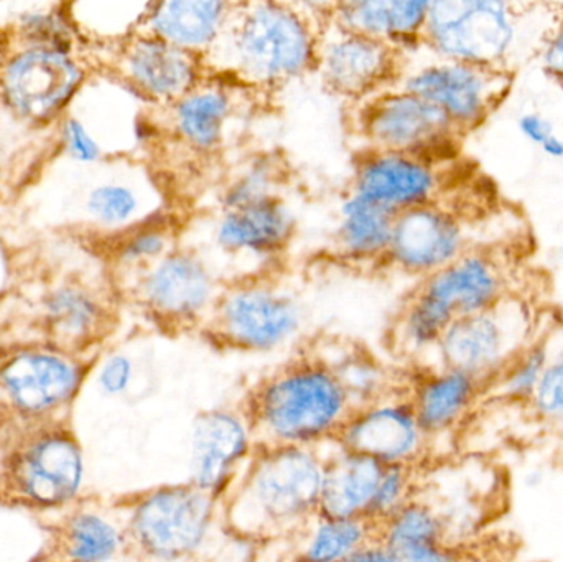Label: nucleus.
I'll use <instances>...</instances> for the list:
<instances>
[{
	"label": "nucleus",
	"mask_w": 563,
	"mask_h": 562,
	"mask_svg": "<svg viewBox=\"0 0 563 562\" xmlns=\"http://www.w3.org/2000/svg\"><path fill=\"white\" fill-rule=\"evenodd\" d=\"M323 448H256L221 502V528L241 543L300 540L318 520Z\"/></svg>",
	"instance_id": "nucleus-1"
},
{
	"label": "nucleus",
	"mask_w": 563,
	"mask_h": 562,
	"mask_svg": "<svg viewBox=\"0 0 563 562\" xmlns=\"http://www.w3.org/2000/svg\"><path fill=\"white\" fill-rule=\"evenodd\" d=\"M238 408L256 448H323L354 411L333 366L318 356L274 370L244 393Z\"/></svg>",
	"instance_id": "nucleus-2"
},
{
	"label": "nucleus",
	"mask_w": 563,
	"mask_h": 562,
	"mask_svg": "<svg viewBox=\"0 0 563 562\" xmlns=\"http://www.w3.org/2000/svg\"><path fill=\"white\" fill-rule=\"evenodd\" d=\"M317 25L308 3H234L233 15L205 65L257 88H276L317 68Z\"/></svg>",
	"instance_id": "nucleus-3"
},
{
	"label": "nucleus",
	"mask_w": 563,
	"mask_h": 562,
	"mask_svg": "<svg viewBox=\"0 0 563 562\" xmlns=\"http://www.w3.org/2000/svg\"><path fill=\"white\" fill-rule=\"evenodd\" d=\"M81 448L62 419H22L0 439V502L32 510L63 508L79 494Z\"/></svg>",
	"instance_id": "nucleus-4"
},
{
	"label": "nucleus",
	"mask_w": 563,
	"mask_h": 562,
	"mask_svg": "<svg viewBox=\"0 0 563 562\" xmlns=\"http://www.w3.org/2000/svg\"><path fill=\"white\" fill-rule=\"evenodd\" d=\"M118 507L124 553L141 562L194 560L221 527V502L188 481L129 495Z\"/></svg>",
	"instance_id": "nucleus-5"
},
{
	"label": "nucleus",
	"mask_w": 563,
	"mask_h": 562,
	"mask_svg": "<svg viewBox=\"0 0 563 562\" xmlns=\"http://www.w3.org/2000/svg\"><path fill=\"white\" fill-rule=\"evenodd\" d=\"M303 313L294 297L264 280L251 279L227 287L210 319L214 343L238 352H273L301 329Z\"/></svg>",
	"instance_id": "nucleus-6"
},
{
	"label": "nucleus",
	"mask_w": 563,
	"mask_h": 562,
	"mask_svg": "<svg viewBox=\"0 0 563 562\" xmlns=\"http://www.w3.org/2000/svg\"><path fill=\"white\" fill-rule=\"evenodd\" d=\"M360 122L361 134L373 151L429 162L452 145L459 131L442 109L402 88L374 95L361 111Z\"/></svg>",
	"instance_id": "nucleus-7"
},
{
	"label": "nucleus",
	"mask_w": 563,
	"mask_h": 562,
	"mask_svg": "<svg viewBox=\"0 0 563 562\" xmlns=\"http://www.w3.org/2000/svg\"><path fill=\"white\" fill-rule=\"evenodd\" d=\"M515 38L508 5L493 0L430 2L422 40L443 58L486 65L498 59Z\"/></svg>",
	"instance_id": "nucleus-8"
},
{
	"label": "nucleus",
	"mask_w": 563,
	"mask_h": 562,
	"mask_svg": "<svg viewBox=\"0 0 563 562\" xmlns=\"http://www.w3.org/2000/svg\"><path fill=\"white\" fill-rule=\"evenodd\" d=\"M221 293L211 264L201 254L178 247L147 267L139 280L142 302L170 329L207 323Z\"/></svg>",
	"instance_id": "nucleus-9"
},
{
	"label": "nucleus",
	"mask_w": 563,
	"mask_h": 562,
	"mask_svg": "<svg viewBox=\"0 0 563 562\" xmlns=\"http://www.w3.org/2000/svg\"><path fill=\"white\" fill-rule=\"evenodd\" d=\"M331 444L387 467H420L430 451L429 439L417 422L404 386L396 395L353 411Z\"/></svg>",
	"instance_id": "nucleus-10"
},
{
	"label": "nucleus",
	"mask_w": 563,
	"mask_h": 562,
	"mask_svg": "<svg viewBox=\"0 0 563 562\" xmlns=\"http://www.w3.org/2000/svg\"><path fill=\"white\" fill-rule=\"evenodd\" d=\"M254 451L253 434L238 405L201 411L191 429L188 482L223 502Z\"/></svg>",
	"instance_id": "nucleus-11"
},
{
	"label": "nucleus",
	"mask_w": 563,
	"mask_h": 562,
	"mask_svg": "<svg viewBox=\"0 0 563 562\" xmlns=\"http://www.w3.org/2000/svg\"><path fill=\"white\" fill-rule=\"evenodd\" d=\"M317 69L327 88L346 98L377 95L399 76V52L338 29L328 20L318 40Z\"/></svg>",
	"instance_id": "nucleus-12"
},
{
	"label": "nucleus",
	"mask_w": 563,
	"mask_h": 562,
	"mask_svg": "<svg viewBox=\"0 0 563 562\" xmlns=\"http://www.w3.org/2000/svg\"><path fill=\"white\" fill-rule=\"evenodd\" d=\"M79 366L46 352H25L0 368L3 401L22 419H58L81 385Z\"/></svg>",
	"instance_id": "nucleus-13"
},
{
	"label": "nucleus",
	"mask_w": 563,
	"mask_h": 562,
	"mask_svg": "<svg viewBox=\"0 0 563 562\" xmlns=\"http://www.w3.org/2000/svg\"><path fill=\"white\" fill-rule=\"evenodd\" d=\"M439 177L432 164L397 152H364L354 168L351 194L399 214L432 203Z\"/></svg>",
	"instance_id": "nucleus-14"
},
{
	"label": "nucleus",
	"mask_w": 563,
	"mask_h": 562,
	"mask_svg": "<svg viewBox=\"0 0 563 562\" xmlns=\"http://www.w3.org/2000/svg\"><path fill=\"white\" fill-rule=\"evenodd\" d=\"M462 243V228L449 211L422 205L394 218L386 260L404 273L432 276L459 260Z\"/></svg>",
	"instance_id": "nucleus-15"
},
{
	"label": "nucleus",
	"mask_w": 563,
	"mask_h": 562,
	"mask_svg": "<svg viewBox=\"0 0 563 562\" xmlns=\"http://www.w3.org/2000/svg\"><path fill=\"white\" fill-rule=\"evenodd\" d=\"M417 422L430 445L455 434L486 398V386L466 373L439 368L404 385Z\"/></svg>",
	"instance_id": "nucleus-16"
},
{
	"label": "nucleus",
	"mask_w": 563,
	"mask_h": 562,
	"mask_svg": "<svg viewBox=\"0 0 563 562\" xmlns=\"http://www.w3.org/2000/svg\"><path fill=\"white\" fill-rule=\"evenodd\" d=\"M399 82L400 88L442 109L459 129L478 121L493 101L492 76L472 63H430L400 76Z\"/></svg>",
	"instance_id": "nucleus-17"
},
{
	"label": "nucleus",
	"mask_w": 563,
	"mask_h": 562,
	"mask_svg": "<svg viewBox=\"0 0 563 562\" xmlns=\"http://www.w3.org/2000/svg\"><path fill=\"white\" fill-rule=\"evenodd\" d=\"M205 62L157 36H137L125 53V71L132 85L162 104H174L197 88L205 76Z\"/></svg>",
	"instance_id": "nucleus-18"
},
{
	"label": "nucleus",
	"mask_w": 563,
	"mask_h": 562,
	"mask_svg": "<svg viewBox=\"0 0 563 562\" xmlns=\"http://www.w3.org/2000/svg\"><path fill=\"white\" fill-rule=\"evenodd\" d=\"M437 353L440 368L466 373L488 389L518 350L512 349L498 320L482 312L453 320L440 339Z\"/></svg>",
	"instance_id": "nucleus-19"
},
{
	"label": "nucleus",
	"mask_w": 563,
	"mask_h": 562,
	"mask_svg": "<svg viewBox=\"0 0 563 562\" xmlns=\"http://www.w3.org/2000/svg\"><path fill=\"white\" fill-rule=\"evenodd\" d=\"M294 230V214L277 197L223 210L214 224L213 240L228 256L271 260L287 247Z\"/></svg>",
	"instance_id": "nucleus-20"
},
{
	"label": "nucleus",
	"mask_w": 563,
	"mask_h": 562,
	"mask_svg": "<svg viewBox=\"0 0 563 562\" xmlns=\"http://www.w3.org/2000/svg\"><path fill=\"white\" fill-rule=\"evenodd\" d=\"M233 2L170 0L148 3L145 33L203 59L213 52L233 15Z\"/></svg>",
	"instance_id": "nucleus-21"
},
{
	"label": "nucleus",
	"mask_w": 563,
	"mask_h": 562,
	"mask_svg": "<svg viewBox=\"0 0 563 562\" xmlns=\"http://www.w3.org/2000/svg\"><path fill=\"white\" fill-rule=\"evenodd\" d=\"M124 553V525L114 508L81 507L52 531L36 562H111Z\"/></svg>",
	"instance_id": "nucleus-22"
},
{
	"label": "nucleus",
	"mask_w": 563,
	"mask_h": 562,
	"mask_svg": "<svg viewBox=\"0 0 563 562\" xmlns=\"http://www.w3.org/2000/svg\"><path fill=\"white\" fill-rule=\"evenodd\" d=\"M331 445L324 451L318 518L356 520L364 518L387 465Z\"/></svg>",
	"instance_id": "nucleus-23"
},
{
	"label": "nucleus",
	"mask_w": 563,
	"mask_h": 562,
	"mask_svg": "<svg viewBox=\"0 0 563 562\" xmlns=\"http://www.w3.org/2000/svg\"><path fill=\"white\" fill-rule=\"evenodd\" d=\"M430 2L423 0H353L330 5L338 29L400 48L422 40Z\"/></svg>",
	"instance_id": "nucleus-24"
},
{
	"label": "nucleus",
	"mask_w": 563,
	"mask_h": 562,
	"mask_svg": "<svg viewBox=\"0 0 563 562\" xmlns=\"http://www.w3.org/2000/svg\"><path fill=\"white\" fill-rule=\"evenodd\" d=\"M78 78L75 65L59 53L32 52L10 65L7 91L20 111L42 118L68 99Z\"/></svg>",
	"instance_id": "nucleus-25"
},
{
	"label": "nucleus",
	"mask_w": 563,
	"mask_h": 562,
	"mask_svg": "<svg viewBox=\"0 0 563 562\" xmlns=\"http://www.w3.org/2000/svg\"><path fill=\"white\" fill-rule=\"evenodd\" d=\"M234 108L236 101L228 86L203 79L168 106L172 132L191 151L210 154L223 144Z\"/></svg>",
	"instance_id": "nucleus-26"
},
{
	"label": "nucleus",
	"mask_w": 563,
	"mask_h": 562,
	"mask_svg": "<svg viewBox=\"0 0 563 562\" xmlns=\"http://www.w3.org/2000/svg\"><path fill=\"white\" fill-rule=\"evenodd\" d=\"M496 289L492 266L482 257L466 256L433 273L417 294L455 320L486 312Z\"/></svg>",
	"instance_id": "nucleus-27"
},
{
	"label": "nucleus",
	"mask_w": 563,
	"mask_h": 562,
	"mask_svg": "<svg viewBox=\"0 0 563 562\" xmlns=\"http://www.w3.org/2000/svg\"><path fill=\"white\" fill-rule=\"evenodd\" d=\"M396 214L357 195L350 194L340 208L338 246L353 261H374L386 257L393 240Z\"/></svg>",
	"instance_id": "nucleus-28"
},
{
	"label": "nucleus",
	"mask_w": 563,
	"mask_h": 562,
	"mask_svg": "<svg viewBox=\"0 0 563 562\" xmlns=\"http://www.w3.org/2000/svg\"><path fill=\"white\" fill-rule=\"evenodd\" d=\"M374 535V525L364 518L324 520L318 518L307 533L295 541L291 562H343Z\"/></svg>",
	"instance_id": "nucleus-29"
},
{
	"label": "nucleus",
	"mask_w": 563,
	"mask_h": 562,
	"mask_svg": "<svg viewBox=\"0 0 563 562\" xmlns=\"http://www.w3.org/2000/svg\"><path fill=\"white\" fill-rule=\"evenodd\" d=\"M340 378L354 411L383 401L402 389L404 383L394 382L387 370L363 352L347 353L338 362H330Z\"/></svg>",
	"instance_id": "nucleus-30"
},
{
	"label": "nucleus",
	"mask_w": 563,
	"mask_h": 562,
	"mask_svg": "<svg viewBox=\"0 0 563 562\" xmlns=\"http://www.w3.org/2000/svg\"><path fill=\"white\" fill-rule=\"evenodd\" d=\"M549 359H551V352L545 345L521 350L512 356L511 362L488 386L486 396L489 395L496 401L506 403V405L528 408L548 368Z\"/></svg>",
	"instance_id": "nucleus-31"
},
{
	"label": "nucleus",
	"mask_w": 563,
	"mask_h": 562,
	"mask_svg": "<svg viewBox=\"0 0 563 562\" xmlns=\"http://www.w3.org/2000/svg\"><path fill=\"white\" fill-rule=\"evenodd\" d=\"M280 184V162L271 155L254 157L224 188L221 195L223 210L250 207V205L277 198Z\"/></svg>",
	"instance_id": "nucleus-32"
},
{
	"label": "nucleus",
	"mask_w": 563,
	"mask_h": 562,
	"mask_svg": "<svg viewBox=\"0 0 563 562\" xmlns=\"http://www.w3.org/2000/svg\"><path fill=\"white\" fill-rule=\"evenodd\" d=\"M48 317L59 335L82 339L98 327L101 309L85 290L62 289L49 296Z\"/></svg>",
	"instance_id": "nucleus-33"
},
{
	"label": "nucleus",
	"mask_w": 563,
	"mask_h": 562,
	"mask_svg": "<svg viewBox=\"0 0 563 562\" xmlns=\"http://www.w3.org/2000/svg\"><path fill=\"white\" fill-rule=\"evenodd\" d=\"M174 228L165 220L148 218L145 223L139 224L131 236L122 241L119 247V257L122 263L131 266H144L145 269L152 264L167 256L175 250Z\"/></svg>",
	"instance_id": "nucleus-34"
},
{
	"label": "nucleus",
	"mask_w": 563,
	"mask_h": 562,
	"mask_svg": "<svg viewBox=\"0 0 563 562\" xmlns=\"http://www.w3.org/2000/svg\"><path fill=\"white\" fill-rule=\"evenodd\" d=\"M419 467L413 465H390L377 487L376 495L367 508L364 520L380 524L393 517L407 502L417 497Z\"/></svg>",
	"instance_id": "nucleus-35"
},
{
	"label": "nucleus",
	"mask_w": 563,
	"mask_h": 562,
	"mask_svg": "<svg viewBox=\"0 0 563 562\" xmlns=\"http://www.w3.org/2000/svg\"><path fill=\"white\" fill-rule=\"evenodd\" d=\"M528 411L542 428L563 436V349L551 353Z\"/></svg>",
	"instance_id": "nucleus-36"
},
{
	"label": "nucleus",
	"mask_w": 563,
	"mask_h": 562,
	"mask_svg": "<svg viewBox=\"0 0 563 562\" xmlns=\"http://www.w3.org/2000/svg\"><path fill=\"white\" fill-rule=\"evenodd\" d=\"M88 207L106 227H124L141 213L142 198L131 185L106 184L91 191Z\"/></svg>",
	"instance_id": "nucleus-37"
},
{
	"label": "nucleus",
	"mask_w": 563,
	"mask_h": 562,
	"mask_svg": "<svg viewBox=\"0 0 563 562\" xmlns=\"http://www.w3.org/2000/svg\"><path fill=\"white\" fill-rule=\"evenodd\" d=\"M397 562H468L465 548L450 541H435V543L413 544V547L390 550Z\"/></svg>",
	"instance_id": "nucleus-38"
},
{
	"label": "nucleus",
	"mask_w": 563,
	"mask_h": 562,
	"mask_svg": "<svg viewBox=\"0 0 563 562\" xmlns=\"http://www.w3.org/2000/svg\"><path fill=\"white\" fill-rule=\"evenodd\" d=\"M134 378V363L128 355L115 353L109 356L99 372L98 383L102 393L109 396L122 395L128 392Z\"/></svg>",
	"instance_id": "nucleus-39"
},
{
	"label": "nucleus",
	"mask_w": 563,
	"mask_h": 562,
	"mask_svg": "<svg viewBox=\"0 0 563 562\" xmlns=\"http://www.w3.org/2000/svg\"><path fill=\"white\" fill-rule=\"evenodd\" d=\"M66 137H68L69 148L75 158L81 162H92L99 157V145L95 139L86 131L81 122L71 119L66 125Z\"/></svg>",
	"instance_id": "nucleus-40"
},
{
	"label": "nucleus",
	"mask_w": 563,
	"mask_h": 562,
	"mask_svg": "<svg viewBox=\"0 0 563 562\" xmlns=\"http://www.w3.org/2000/svg\"><path fill=\"white\" fill-rule=\"evenodd\" d=\"M343 562H397L390 548L380 540L374 530L373 537L364 541Z\"/></svg>",
	"instance_id": "nucleus-41"
},
{
	"label": "nucleus",
	"mask_w": 563,
	"mask_h": 562,
	"mask_svg": "<svg viewBox=\"0 0 563 562\" xmlns=\"http://www.w3.org/2000/svg\"><path fill=\"white\" fill-rule=\"evenodd\" d=\"M519 129H521L522 134H525L529 141L541 145V147L555 134L554 125H552L548 119L539 114L522 115V118L519 119Z\"/></svg>",
	"instance_id": "nucleus-42"
},
{
	"label": "nucleus",
	"mask_w": 563,
	"mask_h": 562,
	"mask_svg": "<svg viewBox=\"0 0 563 562\" xmlns=\"http://www.w3.org/2000/svg\"><path fill=\"white\" fill-rule=\"evenodd\" d=\"M548 65L551 66L554 71L562 73L563 75V32L558 40H554L551 49H549Z\"/></svg>",
	"instance_id": "nucleus-43"
},
{
	"label": "nucleus",
	"mask_w": 563,
	"mask_h": 562,
	"mask_svg": "<svg viewBox=\"0 0 563 562\" xmlns=\"http://www.w3.org/2000/svg\"><path fill=\"white\" fill-rule=\"evenodd\" d=\"M542 151L545 154L551 155V157L562 158L563 157V141L559 135H552L544 145H542Z\"/></svg>",
	"instance_id": "nucleus-44"
},
{
	"label": "nucleus",
	"mask_w": 563,
	"mask_h": 562,
	"mask_svg": "<svg viewBox=\"0 0 563 562\" xmlns=\"http://www.w3.org/2000/svg\"><path fill=\"white\" fill-rule=\"evenodd\" d=\"M545 484V472L541 467L536 471H529L528 475H525V485L528 487H542Z\"/></svg>",
	"instance_id": "nucleus-45"
}]
</instances>
